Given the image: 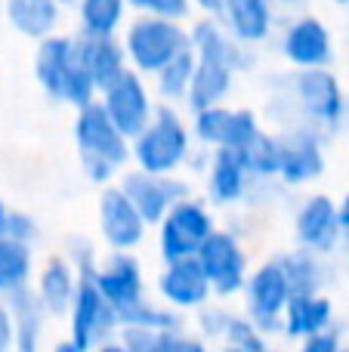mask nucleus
<instances>
[{
	"label": "nucleus",
	"mask_w": 349,
	"mask_h": 352,
	"mask_svg": "<svg viewBox=\"0 0 349 352\" xmlns=\"http://www.w3.org/2000/svg\"><path fill=\"white\" fill-rule=\"evenodd\" d=\"M74 142L80 152V167H84L87 179L96 186H109L117 176L124 164L133 158V146L130 136L117 130V124L109 118L102 99L80 105L78 118H74Z\"/></svg>",
	"instance_id": "f257e3e1"
},
{
	"label": "nucleus",
	"mask_w": 349,
	"mask_h": 352,
	"mask_svg": "<svg viewBox=\"0 0 349 352\" xmlns=\"http://www.w3.org/2000/svg\"><path fill=\"white\" fill-rule=\"evenodd\" d=\"M34 72L41 80L43 93L56 102H65L71 109L93 102L96 99V84H93L90 72H87L84 53H80V34H49L37 47Z\"/></svg>",
	"instance_id": "f03ea898"
},
{
	"label": "nucleus",
	"mask_w": 349,
	"mask_h": 352,
	"mask_svg": "<svg viewBox=\"0 0 349 352\" xmlns=\"http://www.w3.org/2000/svg\"><path fill=\"white\" fill-rule=\"evenodd\" d=\"M133 161L148 173H177L189 161V127L173 105H158L148 127L133 136Z\"/></svg>",
	"instance_id": "7ed1b4c3"
},
{
	"label": "nucleus",
	"mask_w": 349,
	"mask_h": 352,
	"mask_svg": "<svg viewBox=\"0 0 349 352\" xmlns=\"http://www.w3.org/2000/svg\"><path fill=\"white\" fill-rule=\"evenodd\" d=\"M192 47L189 31L179 28L177 19L164 16H142L127 28V50L130 65L139 74H158L167 62H173L183 50Z\"/></svg>",
	"instance_id": "20e7f679"
},
{
	"label": "nucleus",
	"mask_w": 349,
	"mask_h": 352,
	"mask_svg": "<svg viewBox=\"0 0 349 352\" xmlns=\"http://www.w3.org/2000/svg\"><path fill=\"white\" fill-rule=\"evenodd\" d=\"M291 99L309 127L319 133H334L349 115L344 87L328 68H300L291 84Z\"/></svg>",
	"instance_id": "39448f33"
},
{
	"label": "nucleus",
	"mask_w": 349,
	"mask_h": 352,
	"mask_svg": "<svg viewBox=\"0 0 349 352\" xmlns=\"http://www.w3.org/2000/svg\"><path fill=\"white\" fill-rule=\"evenodd\" d=\"M68 322H71V340L80 352L105 349L111 343V337L121 334L117 309L105 300V294L99 291V285L93 281L90 272L80 275L78 294H74L71 312H68Z\"/></svg>",
	"instance_id": "423d86ee"
},
{
	"label": "nucleus",
	"mask_w": 349,
	"mask_h": 352,
	"mask_svg": "<svg viewBox=\"0 0 349 352\" xmlns=\"http://www.w3.org/2000/svg\"><path fill=\"white\" fill-rule=\"evenodd\" d=\"M291 297H294V287H291L288 269H284L282 260H269L254 275H247V285H245L247 318L266 337L284 331V309H288Z\"/></svg>",
	"instance_id": "0eeeda50"
},
{
	"label": "nucleus",
	"mask_w": 349,
	"mask_h": 352,
	"mask_svg": "<svg viewBox=\"0 0 349 352\" xmlns=\"http://www.w3.org/2000/svg\"><path fill=\"white\" fill-rule=\"evenodd\" d=\"M161 256L164 263L170 260H185V256H198L210 235H214V217L210 210L195 198H183L167 210L161 219Z\"/></svg>",
	"instance_id": "6e6552de"
},
{
	"label": "nucleus",
	"mask_w": 349,
	"mask_h": 352,
	"mask_svg": "<svg viewBox=\"0 0 349 352\" xmlns=\"http://www.w3.org/2000/svg\"><path fill=\"white\" fill-rule=\"evenodd\" d=\"M102 105L111 121L117 124V130H121L124 136H130V140L139 136L142 130L148 127V121L155 118V109H158L146 87V80H142V74L136 72V68H127L115 84L105 87Z\"/></svg>",
	"instance_id": "1a4fd4ad"
},
{
	"label": "nucleus",
	"mask_w": 349,
	"mask_h": 352,
	"mask_svg": "<svg viewBox=\"0 0 349 352\" xmlns=\"http://www.w3.org/2000/svg\"><path fill=\"white\" fill-rule=\"evenodd\" d=\"M204 272H207L210 285H214L216 297H235L238 291H245L247 285V254L241 248V241L226 229H214V235L204 241V248L198 250Z\"/></svg>",
	"instance_id": "9d476101"
},
{
	"label": "nucleus",
	"mask_w": 349,
	"mask_h": 352,
	"mask_svg": "<svg viewBox=\"0 0 349 352\" xmlns=\"http://www.w3.org/2000/svg\"><path fill=\"white\" fill-rule=\"evenodd\" d=\"M260 121L251 109H226V105H210L204 111H195L192 133L214 148H247L251 140L260 133Z\"/></svg>",
	"instance_id": "9b49d317"
},
{
	"label": "nucleus",
	"mask_w": 349,
	"mask_h": 352,
	"mask_svg": "<svg viewBox=\"0 0 349 352\" xmlns=\"http://www.w3.org/2000/svg\"><path fill=\"white\" fill-rule=\"evenodd\" d=\"M146 217L121 186H109L99 195V232L111 250H133L146 238Z\"/></svg>",
	"instance_id": "f8f14e48"
},
{
	"label": "nucleus",
	"mask_w": 349,
	"mask_h": 352,
	"mask_svg": "<svg viewBox=\"0 0 349 352\" xmlns=\"http://www.w3.org/2000/svg\"><path fill=\"white\" fill-rule=\"evenodd\" d=\"M121 188L133 198V204L139 207L148 226H158L177 201L189 198V186L183 179H177L173 173L133 170L121 179Z\"/></svg>",
	"instance_id": "ddd939ff"
},
{
	"label": "nucleus",
	"mask_w": 349,
	"mask_h": 352,
	"mask_svg": "<svg viewBox=\"0 0 349 352\" xmlns=\"http://www.w3.org/2000/svg\"><path fill=\"white\" fill-rule=\"evenodd\" d=\"M282 140V161H278V179L284 186H306L325 173V148L322 133L313 127H297Z\"/></svg>",
	"instance_id": "4468645a"
},
{
	"label": "nucleus",
	"mask_w": 349,
	"mask_h": 352,
	"mask_svg": "<svg viewBox=\"0 0 349 352\" xmlns=\"http://www.w3.org/2000/svg\"><path fill=\"white\" fill-rule=\"evenodd\" d=\"M158 291L167 306L173 309H201L207 306L214 285H210L207 272H204L198 256H185V260H170L164 272L158 275Z\"/></svg>",
	"instance_id": "2eb2a0df"
},
{
	"label": "nucleus",
	"mask_w": 349,
	"mask_h": 352,
	"mask_svg": "<svg viewBox=\"0 0 349 352\" xmlns=\"http://www.w3.org/2000/svg\"><path fill=\"white\" fill-rule=\"evenodd\" d=\"M294 238L300 248L328 256L340 244V238H344L337 204H334L328 195H313V198H306L303 207L297 210Z\"/></svg>",
	"instance_id": "dca6fc26"
},
{
	"label": "nucleus",
	"mask_w": 349,
	"mask_h": 352,
	"mask_svg": "<svg viewBox=\"0 0 349 352\" xmlns=\"http://www.w3.org/2000/svg\"><path fill=\"white\" fill-rule=\"evenodd\" d=\"M282 53L294 68H325L334 59L331 31L322 19L303 16L288 25L282 37Z\"/></svg>",
	"instance_id": "f3484780"
},
{
	"label": "nucleus",
	"mask_w": 349,
	"mask_h": 352,
	"mask_svg": "<svg viewBox=\"0 0 349 352\" xmlns=\"http://www.w3.org/2000/svg\"><path fill=\"white\" fill-rule=\"evenodd\" d=\"M90 275L99 285V291L105 294V300H109L117 312L146 297L142 269H139V263H136V256H130V250H115V254L105 260V266H96Z\"/></svg>",
	"instance_id": "a211bd4d"
},
{
	"label": "nucleus",
	"mask_w": 349,
	"mask_h": 352,
	"mask_svg": "<svg viewBox=\"0 0 349 352\" xmlns=\"http://www.w3.org/2000/svg\"><path fill=\"white\" fill-rule=\"evenodd\" d=\"M189 37H192V50H195L198 59L223 62V65H229L232 72H247V68L254 65L251 53H247V43L238 41L226 25L210 16L198 19L195 28L189 31Z\"/></svg>",
	"instance_id": "6ab92c4d"
},
{
	"label": "nucleus",
	"mask_w": 349,
	"mask_h": 352,
	"mask_svg": "<svg viewBox=\"0 0 349 352\" xmlns=\"http://www.w3.org/2000/svg\"><path fill=\"white\" fill-rule=\"evenodd\" d=\"M254 173L238 148H216L207 164V195L214 204H238L251 192Z\"/></svg>",
	"instance_id": "aec40b11"
},
{
	"label": "nucleus",
	"mask_w": 349,
	"mask_h": 352,
	"mask_svg": "<svg viewBox=\"0 0 349 352\" xmlns=\"http://www.w3.org/2000/svg\"><path fill=\"white\" fill-rule=\"evenodd\" d=\"M216 22H223L247 47L263 43L275 25V0H223Z\"/></svg>",
	"instance_id": "412c9836"
},
{
	"label": "nucleus",
	"mask_w": 349,
	"mask_h": 352,
	"mask_svg": "<svg viewBox=\"0 0 349 352\" xmlns=\"http://www.w3.org/2000/svg\"><path fill=\"white\" fill-rule=\"evenodd\" d=\"M80 53L99 93L127 72V50L115 41V34H80Z\"/></svg>",
	"instance_id": "4be33fe9"
},
{
	"label": "nucleus",
	"mask_w": 349,
	"mask_h": 352,
	"mask_svg": "<svg viewBox=\"0 0 349 352\" xmlns=\"http://www.w3.org/2000/svg\"><path fill=\"white\" fill-rule=\"evenodd\" d=\"M78 281L80 272L62 256H53V260L43 263L41 278H37V297L47 306L49 316H68L74 303V294H78Z\"/></svg>",
	"instance_id": "5701e85b"
},
{
	"label": "nucleus",
	"mask_w": 349,
	"mask_h": 352,
	"mask_svg": "<svg viewBox=\"0 0 349 352\" xmlns=\"http://www.w3.org/2000/svg\"><path fill=\"white\" fill-rule=\"evenodd\" d=\"M334 324V303L325 294H294L284 309V334L291 340H306V337L325 331Z\"/></svg>",
	"instance_id": "b1692460"
},
{
	"label": "nucleus",
	"mask_w": 349,
	"mask_h": 352,
	"mask_svg": "<svg viewBox=\"0 0 349 352\" xmlns=\"http://www.w3.org/2000/svg\"><path fill=\"white\" fill-rule=\"evenodd\" d=\"M235 74L229 65L223 62H214V59H198L195 62V74H192V84H189V93H185V105L189 111H204L210 105H220L226 102V96L232 93V84H235Z\"/></svg>",
	"instance_id": "393cba45"
},
{
	"label": "nucleus",
	"mask_w": 349,
	"mask_h": 352,
	"mask_svg": "<svg viewBox=\"0 0 349 352\" xmlns=\"http://www.w3.org/2000/svg\"><path fill=\"white\" fill-rule=\"evenodd\" d=\"M62 6L59 0H6V19L19 34L43 41L59 28Z\"/></svg>",
	"instance_id": "a878e982"
},
{
	"label": "nucleus",
	"mask_w": 349,
	"mask_h": 352,
	"mask_svg": "<svg viewBox=\"0 0 349 352\" xmlns=\"http://www.w3.org/2000/svg\"><path fill=\"white\" fill-rule=\"evenodd\" d=\"M10 312H12V324H16V346L31 352L41 343V328H43V316H49L47 306L41 303L37 291H31L28 285L19 287L10 294Z\"/></svg>",
	"instance_id": "bb28decb"
},
{
	"label": "nucleus",
	"mask_w": 349,
	"mask_h": 352,
	"mask_svg": "<svg viewBox=\"0 0 349 352\" xmlns=\"http://www.w3.org/2000/svg\"><path fill=\"white\" fill-rule=\"evenodd\" d=\"M31 266H34L31 244L12 235H0V294H12L28 285Z\"/></svg>",
	"instance_id": "cd10ccee"
},
{
	"label": "nucleus",
	"mask_w": 349,
	"mask_h": 352,
	"mask_svg": "<svg viewBox=\"0 0 349 352\" xmlns=\"http://www.w3.org/2000/svg\"><path fill=\"white\" fill-rule=\"evenodd\" d=\"M284 269H288V278L294 294H319L328 285V269H325V254H315V250L300 248L297 254L282 256Z\"/></svg>",
	"instance_id": "c85d7f7f"
},
{
	"label": "nucleus",
	"mask_w": 349,
	"mask_h": 352,
	"mask_svg": "<svg viewBox=\"0 0 349 352\" xmlns=\"http://www.w3.org/2000/svg\"><path fill=\"white\" fill-rule=\"evenodd\" d=\"M127 6V0H78L80 34H117Z\"/></svg>",
	"instance_id": "c756f323"
},
{
	"label": "nucleus",
	"mask_w": 349,
	"mask_h": 352,
	"mask_svg": "<svg viewBox=\"0 0 349 352\" xmlns=\"http://www.w3.org/2000/svg\"><path fill=\"white\" fill-rule=\"evenodd\" d=\"M195 62H198V56H195V50L189 47L158 72V93L167 99V102H179V99L185 102L192 74H195Z\"/></svg>",
	"instance_id": "7c9ffc66"
},
{
	"label": "nucleus",
	"mask_w": 349,
	"mask_h": 352,
	"mask_svg": "<svg viewBox=\"0 0 349 352\" xmlns=\"http://www.w3.org/2000/svg\"><path fill=\"white\" fill-rule=\"evenodd\" d=\"M241 155H245L247 167H251L254 179H272V176H278V161H282V140L272 133H266V130H260L257 136L251 140V146L241 148Z\"/></svg>",
	"instance_id": "2f4dec72"
},
{
	"label": "nucleus",
	"mask_w": 349,
	"mask_h": 352,
	"mask_svg": "<svg viewBox=\"0 0 349 352\" xmlns=\"http://www.w3.org/2000/svg\"><path fill=\"white\" fill-rule=\"evenodd\" d=\"M223 343H226L229 349H241V352H263L269 346V343H266V334L247 316H232Z\"/></svg>",
	"instance_id": "473e14b6"
},
{
	"label": "nucleus",
	"mask_w": 349,
	"mask_h": 352,
	"mask_svg": "<svg viewBox=\"0 0 349 352\" xmlns=\"http://www.w3.org/2000/svg\"><path fill=\"white\" fill-rule=\"evenodd\" d=\"M130 10L142 12V16H164L183 22L192 12V0H127Z\"/></svg>",
	"instance_id": "72a5a7b5"
},
{
	"label": "nucleus",
	"mask_w": 349,
	"mask_h": 352,
	"mask_svg": "<svg viewBox=\"0 0 349 352\" xmlns=\"http://www.w3.org/2000/svg\"><path fill=\"white\" fill-rule=\"evenodd\" d=\"M229 322H232V312L229 309H204L201 306V334L210 337V340H223L229 331Z\"/></svg>",
	"instance_id": "f704fd0d"
},
{
	"label": "nucleus",
	"mask_w": 349,
	"mask_h": 352,
	"mask_svg": "<svg viewBox=\"0 0 349 352\" xmlns=\"http://www.w3.org/2000/svg\"><path fill=\"white\" fill-rule=\"evenodd\" d=\"M340 343H344V340H340V331L334 328V324H328L325 331L306 337V340H303V349H306V352H337Z\"/></svg>",
	"instance_id": "c9c22d12"
},
{
	"label": "nucleus",
	"mask_w": 349,
	"mask_h": 352,
	"mask_svg": "<svg viewBox=\"0 0 349 352\" xmlns=\"http://www.w3.org/2000/svg\"><path fill=\"white\" fill-rule=\"evenodd\" d=\"M6 235L31 244L37 238V223L31 217H25V213H10V229H6Z\"/></svg>",
	"instance_id": "e433bc0d"
},
{
	"label": "nucleus",
	"mask_w": 349,
	"mask_h": 352,
	"mask_svg": "<svg viewBox=\"0 0 349 352\" xmlns=\"http://www.w3.org/2000/svg\"><path fill=\"white\" fill-rule=\"evenodd\" d=\"M16 343V324H12V312L10 306H0V349Z\"/></svg>",
	"instance_id": "4c0bfd02"
},
{
	"label": "nucleus",
	"mask_w": 349,
	"mask_h": 352,
	"mask_svg": "<svg viewBox=\"0 0 349 352\" xmlns=\"http://www.w3.org/2000/svg\"><path fill=\"white\" fill-rule=\"evenodd\" d=\"M195 3H198V10H201L204 16H210V19H220L223 0H195Z\"/></svg>",
	"instance_id": "58836bf2"
},
{
	"label": "nucleus",
	"mask_w": 349,
	"mask_h": 352,
	"mask_svg": "<svg viewBox=\"0 0 349 352\" xmlns=\"http://www.w3.org/2000/svg\"><path fill=\"white\" fill-rule=\"evenodd\" d=\"M337 213H340V229H344V238H349V192L344 195V201L337 204Z\"/></svg>",
	"instance_id": "ea45409f"
},
{
	"label": "nucleus",
	"mask_w": 349,
	"mask_h": 352,
	"mask_svg": "<svg viewBox=\"0 0 349 352\" xmlns=\"http://www.w3.org/2000/svg\"><path fill=\"white\" fill-rule=\"evenodd\" d=\"M6 229H10V213H6L3 201H0V235H6Z\"/></svg>",
	"instance_id": "a19ab883"
},
{
	"label": "nucleus",
	"mask_w": 349,
	"mask_h": 352,
	"mask_svg": "<svg viewBox=\"0 0 349 352\" xmlns=\"http://www.w3.org/2000/svg\"><path fill=\"white\" fill-rule=\"evenodd\" d=\"M275 3H300V0H275Z\"/></svg>",
	"instance_id": "79ce46f5"
},
{
	"label": "nucleus",
	"mask_w": 349,
	"mask_h": 352,
	"mask_svg": "<svg viewBox=\"0 0 349 352\" xmlns=\"http://www.w3.org/2000/svg\"><path fill=\"white\" fill-rule=\"evenodd\" d=\"M334 3H340V6H349V0H334Z\"/></svg>",
	"instance_id": "37998d69"
},
{
	"label": "nucleus",
	"mask_w": 349,
	"mask_h": 352,
	"mask_svg": "<svg viewBox=\"0 0 349 352\" xmlns=\"http://www.w3.org/2000/svg\"><path fill=\"white\" fill-rule=\"evenodd\" d=\"M59 3H65V6H68V3H78V0H59Z\"/></svg>",
	"instance_id": "c03bdc74"
}]
</instances>
